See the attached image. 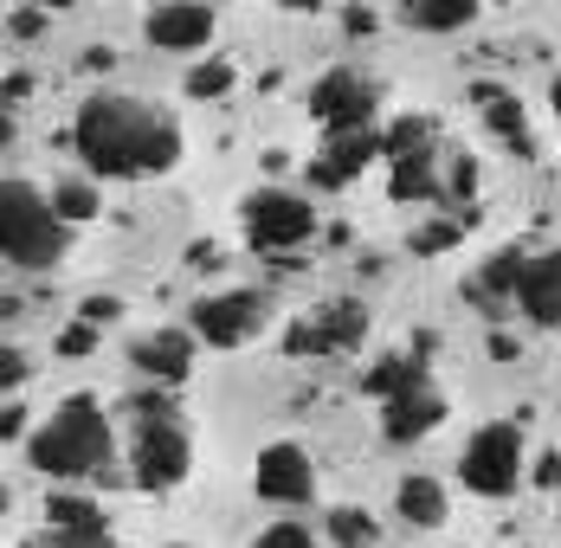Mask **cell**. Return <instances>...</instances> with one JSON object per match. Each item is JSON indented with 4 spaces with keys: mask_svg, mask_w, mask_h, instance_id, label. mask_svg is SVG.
<instances>
[{
    "mask_svg": "<svg viewBox=\"0 0 561 548\" xmlns=\"http://www.w3.org/2000/svg\"><path fill=\"white\" fill-rule=\"evenodd\" d=\"M71 142L84 168L104 181H142V174H169L181 162V123L123 91H98L91 104H78Z\"/></svg>",
    "mask_w": 561,
    "mask_h": 548,
    "instance_id": "6da1fadb",
    "label": "cell"
},
{
    "mask_svg": "<svg viewBox=\"0 0 561 548\" xmlns=\"http://www.w3.org/2000/svg\"><path fill=\"white\" fill-rule=\"evenodd\" d=\"M111 445L116 438H111L104 407H98L91 393H71L53 420L26 438V458H33V471H46V478H98V471L111 465Z\"/></svg>",
    "mask_w": 561,
    "mask_h": 548,
    "instance_id": "7a4b0ae2",
    "label": "cell"
},
{
    "mask_svg": "<svg viewBox=\"0 0 561 548\" xmlns=\"http://www.w3.org/2000/svg\"><path fill=\"white\" fill-rule=\"evenodd\" d=\"M65 219L53 214V201L33 187V181H0V259L7 265H26V272H46L65 259Z\"/></svg>",
    "mask_w": 561,
    "mask_h": 548,
    "instance_id": "3957f363",
    "label": "cell"
},
{
    "mask_svg": "<svg viewBox=\"0 0 561 548\" xmlns=\"http://www.w3.org/2000/svg\"><path fill=\"white\" fill-rule=\"evenodd\" d=\"M458 478H465V491H478V496H510L516 478H523V426L516 420L478 426L471 445H465V458H458Z\"/></svg>",
    "mask_w": 561,
    "mask_h": 548,
    "instance_id": "277c9868",
    "label": "cell"
},
{
    "mask_svg": "<svg viewBox=\"0 0 561 548\" xmlns=\"http://www.w3.org/2000/svg\"><path fill=\"white\" fill-rule=\"evenodd\" d=\"M375 104H381V91H375V78H362L355 65H336V71H323V78L310 84V116H317L330 136L375 129Z\"/></svg>",
    "mask_w": 561,
    "mask_h": 548,
    "instance_id": "5b68a950",
    "label": "cell"
},
{
    "mask_svg": "<svg viewBox=\"0 0 561 548\" xmlns=\"http://www.w3.org/2000/svg\"><path fill=\"white\" fill-rule=\"evenodd\" d=\"M317 232V207L304 201V194H290V187H259V194H245V239L259 246V252H290V246H304Z\"/></svg>",
    "mask_w": 561,
    "mask_h": 548,
    "instance_id": "8992f818",
    "label": "cell"
},
{
    "mask_svg": "<svg viewBox=\"0 0 561 548\" xmlns=\"http://www.w3.org/2000/svg\"><path fill=\"white\" fill-rule=\"evenodd\" d=\"M362 335H368V310L355 297H336V304H323V310H310L284 329V355H297V362L304 355H342V349H362Z\"/></svg>",
    "mask_w": 561,
    "mask_h": 548,
    "instance_id": "52a82bcc",
    "label": "cell"
},
{
    "mask_svg": "<svg viewBox=\"0 0 561 548\" xmlns=\"http://www.w3.org/2000/svg\"><path fill=\"white\" fill-rule=\"evenodd\" d=\"M129 478L142 484V491H174L187 471H194V438L181 433V420L169 426H136V452H129Z\"/></svg>",
    "mask_w": 561,
    "mask_h": 548,
    "instance_id": "ba28073f",
    "label": "cell"
},
{
    "mask_svg": "<svg viewBox=\"0 0 561 548\" xmlns=\"http://www.w3.org/2000/svg\"><path fill=\"white\" fill-rule=\"evenodd\" d=\"M259 329H265V297L259 290H214V297L194 304V329L187 335H201L207 349H239Z\"/></svg>",
    "mask_w": 561,
    "mask_h": 548,
    "instance_id": "9c48e42d",
    "label": "cell"
},
{
    "mask_svg": "<svg viewBox=\"0 0 561 548\" xmlns=\"http://www.w3.org/2000/svg\"><path fill=\"white\" fill-rule=\"evenodd\" d=\"M252 491L265 496V503H310L317 496V465H310V452L304 445H265L259 452V471H252Z\"/></svg>",
    "mask_w": 561,
    "mask_h": 548,
    "instance_id": "30bf717a",
    "label": "cell"
},
{
    "mask_svg": "<svg viewBox=\"0 0 561 548\" xmlns=\"http://www.w3.org/2000/svg\"><path fill=\"white\" fill-rule=\"evenodd\" d=\"M439 426H446V393L433 381H413V387H400L393 400H381V433L393 445H420V438L439 433Z\"/></svg>",
    "mask_w": 561,
    "mask_h": 548,
    "instance_id": "8fae6325",
    "label": "cell"
},
{
    "mask_svg": "<svg viewBox=\"0 0 561 548\" xmlns=\"http://www.w3.org/2000/svg\"><path fill=\"white\" fill-rule=\"evenodd\" d=\"M142 33H149V46H162V53H201V46L214 39V7H194V0L156 7V13L142 20Z\"/></svg>",
    "mask_w": 561,
    "mask_h": 548,
    "instance_id": "7c38bea8",
    "label": "cell"
},
{
    "mask_svg": "<svg viewBox=\"0 0 561 548\" xmlns=\"http://www.w3.org/2000/svg\"><path fill=\"white\" fill-rule=\"evenodd\" d=\"M46 523H53V548H98L111 543V523H104V503L78 491H58L46 503Z\"/></svg>",
    "mask_w": 561,
    "mask_h": 548,
    "instance_id": "4fadbf2b",
    "label": "cell"
},
{
    "mask_svg": "<svg viewBox=\"0 0 561 548\" xmlns=\"http://www.w3.org/2000/svg\"><path fill=\"white\" fill-rule=\"evenodd\" d=\"M129 362H136L156 387H181L194 375V335H187V329H156V335H142V342L129 349Z\"/></svg>",
    "mask_w": 561,
    "mask_h": 548,
    "instance_id": "5bb4252c",
    "label": "cell"
},
{
    "mask_svg": "<svg viewBox=\"0 0 561 548\" xmlns=\"http://www.w3.org/2000/svg\"><path fill=\"white\" fill-rule=\"evenodd\" d=\"M516 310H523L536 329L561 323V246L556 252H529V272H523V284H516Z\"/></svg>",
    "mask_w": 561,
    "mask_h": 548,
    "instance_id": "9a60e30c",
    "label": "cell"
},
{
    "mask_svg": "<svg viewBox=\"0 0 561 548\" xmlns=\"http://www.w3.org/2000/svg\"><path fill=\"white\" fill-rule=\"evenodd\" d=\"M381 156V136L375 129H355V136H330L323 156L310 162V187H348L362 168Z\"/></svg>",
    "mask_w": 561,
    "mask_h": 548,
    "instance_id": "2e32d148",
    "label": "cell"
},
{
    "mask_svg": "<svg viewBox=\"0 0 561 548\" xmlns=\"http://www.w3.org/2000/svg\"><path fill=\"white\" fill-rule=\"evenodd\" d=\"M471 98H478V110H484V123L504 136L516 156H536V136H529V123H523V104L510 98L504 84H471Z\"/></svg>",
    "mask_w": 561,
    "mask_h": 548,
    "instance_id": "e0dca14e",
    "label": "cell"
},
{
    "mask_svg": "<svg viewBox=\"0 0 561 548\" xmlns=\"http://www.w3.org/2000/svg\"><path fill=\"white\" fill-rule=\"evenodd\" d=\"M426 349H433V335H420V349H400V355H381L368 375H362V387L375 393V400H393L400 387L426 381Z\"/></svg>",
    "mask_w": 561,
    "mask_h": 548,
    "instance_id": "ac0fdd59",
    "label": "cell"
},
{
    "mask_svg": "<svg viewBox=\"0 0 561 548\" xmlns=\"http://www.w3.org/2000/svg\"><path fill=\"white\" fill-rule=\"evenodd\" d=\"M393 503H400V516H407L413 529H439V523H446V491H439V478H426V471L400 478Z\"/></svg>",
    "mask_w": 561,
    "mask_h": 548,
    "instance_id": "d6986e66",
    "label": "cell"
},
{
    "mask_svg": "<svg viewBox=\"0 0 561 548\" xmlns=\"http://www.w3.org/2000/svg\"><path fill=\"white\" fill-rule=\"evenodd\" d=\"M523 272H529V252H523V246H504V252H491L484 272L471 277V297H478V304H504V297H516Z\"/></svg>",
    "mask_w": 561,
    "mask_h": 548,
    "instance_id": "ffe728a7",
    "label": "cell"
},
{
    "mask_svg": "<svg viewBox=\"0 0 561 548\" xmlns=\"http://www.w3.org/2000/svg\"><path fill=\"white\" fill-rule=\"evenodd\" d=\"M439 149H420V156H400L393 162V201H439Z\"/></svg>",
    "mask_w": 561,
    "mask_h": 548,
    "instance_id": "44dd1931",
    "label": "cell"
},
{
    "mask_svg": "<svg viewBox=\"0 0 561 548\" xmlns=\"http://www.w3.org/2000/svg\"><path fill=\"white\" fill-rule=\"evenodd\" d=\"M478 20V0H407V26L420 33H458Z\"/></svg>",
    "mask_w": 561,
    "mask_h": 548,
    "instance_id": "7402d4cb",
    "label": "cell"
},
{
    "mask_svg": "<svg viewBox=\"0 0 561 548\" xmlns=\"http://www.w3.org/2000/svg\"><path fill=\"white\" fill-rule=\"evenodd\" d=\"M420 149H439V142H433V116H400L388 136H381V156H388V162L420 156Z\"/></svg>",
    "mask_w": 561,
    "mask_h": 548,
    "instance_id": "603a6c76",
    "label": "cell"
},
{
    "mask_svg": "<svg viewBox=\"0 0 561 548\" xmlns=\"http://www.w3.org/2000/svg\"><path fill=\"white\" fill-rule=\"evenodd\" d=\"M98 187H84V181H58L53 187V214L65 219V226H84V219H98Z\"/></svg>",
    "mask_w": 561,
    "mask_h": 548,
    "instance_id": "cb8c5ba5",
    "label": "cell"
},
{
    "mask_svg": "<svg viewBox=\"0 0 561 548\" xmlns=\"http://www.w3.org/2000/svg\"><path fill=\"white\" fill-rule=\"evenodd\" d=\"M239 84V71L226 65V58H201L194 71H187V98H201V104H214V98H226Z\"/></svg>",
    "mask_w": 561,
    "mask_h": 548,
    "instance_id": "d4e9b609",
    "label": "cell"
},
{
    "mask_svg": "<svg viewBox=\"0 0 561 548\" xmlns=\"http://www.w3.org/2000/svg\"><path fill=\"white\" fill-rule=\"evenodd\" d=\"M330 536H336V548H375L381 529H375L368 510H348V503H342V510H330Z\"/></svg>",
    "mask_w": 561,
    "mask_h": 548,
    "instance_id": "484cf974",
    "label": "cell"
},
{
    "mask_svg": "<svg viewBox=\"0 0 561 548\" xmlns=\"http://www.w3.org/2000/svg\"><path fill=\"white\" fill-rule=\"evenodd\" d=\"M458 239H465V219H433V226H420V232H413V252H420V259H433V252H451Z\"/></svg>",
    "mask_w": 561,
    "mask_h": 548,
    "instance_id": "4316f807",
    "label": "cell"
},
{
    "mask_svg": "<svg viewBox=\"0 0 561 548\" xmlns=\"http://www.w3.org/2000/svg\"><path fill=\"white\" fill-rule=\"evenodd\" d=\"M252 548H317V536H310L304 523H290V516H284V523H272V529H259V543H252Z\"/></svg>",
    "mask_w": 561,
    "mask_h": 548,
    "instance_id": "83f0119b",
    "label": "cell"
},
{
    "mask_svg": "<svg viewBox=\"0 0 561 548\" xmlns=\"http://www.w3.org/2000/svg\"><path fill=\"white\" fill-rule=\"evenodd\" d=\"M129 413H136V426H169L174 400H169V393H136V400H129Z\"/></svg>",
    "mask_w": 561,
    "mask_h": 548,
    "instance_id": "f1b7e54d",
    "label": "cell"
},
{
    "mask_svg": "<svg viewBox=\"0 0 561 548\" xmlns=\"http://www.w3.org/2000/svg\"><path fill=\"white\" fill-rule=\"evenodd\" d=\"M26 375H33V362L13 349V342H0V393H13V387H26Z\"/></svg>",
    "mask_w": 561,
    "mask_h": 548,
    "instance_id": "f546056e",
    "label": "cell"
},
{
    "mask_svg": "<svg viewBox=\"0 0 561 548\" xmlns=\"http://www.w3.org/2000/svg\"><path fill=\"white\" fill-rule=\"evenodd\" d=\"M439 187H446L451 201H471V194H478V162H471V156H458V162H451V174L439 181Z\"/></svg>",
    "mask_w": 561,
    "mask_h": 548,
    "instance_id": "4dcf8cb0",
    "label": "cell"
},
{
    "mask_svg": "<svg viewBox=\"0 0 561 548\" xmlns=\"http://www.w3.org/2000/svg\"><path fill=\"white\" fill-rule=\"evenodd\" d=\"M91 349H98V329H91V323L58 329V355H91Z\"/></svg>",
    "mask_w": 561,
    "mask_h": 548,
    "instance_id": "1f68e13d",
    "label": "cell"
},
{
    "mask_svg": "<svg viewBox=\"0 0 561 548\" xmlns=\"http://www.w3.org/2000/svg\"><path fill=\"white\" fill-rule=\"evenodd\" d=\"M536 484H542V491H561V452L536 458Z\"/></svg>",
    "mask_w": 561,
    "mask_h": 548,
    "instance_id": "d6a6232c",
    "label": "cell"
},
{
    "mask_svg": "<svg viewBox=\"0 0 561 548\" xmlns=\"http://www.w3.org/2000/svg\"><path fill=\"white\" fill-rule=\"evenodd\" d=\"M116 317V297H91V304H84V323L98 329V323H111Z\"/></svg>",
    "mask_w": 561,
    "mask_h": 548,
    "instance_id": "836d02e7",
    "label": "cell"
},
{
    "mask_svg": "<svg viewBox=\"0 0 561 548\" xmlns=\"http://www.w3.org/2000/svg\"><path fill=\"white\" fill-rule=\"evenodd\" d=\"M7 26H13V33H20V39H33V33H46V13H13V20H7Z\"/></svg>",
    "mask_w": 561,
    "mask_h": 548,
    "instance_id": "e575fe53",
    "label": "cell"
},
{
    "mask_svg": "<svg viewBox=\"0 0 561 548\" xmlns=\"http://www.w3.org/2000/svg\"><path fill=\"white\" fill-rule=\"evenodd\" d=\"M26 91H33V78H26V71H13V78H7V91H0V98H7V104H20V98H26Z\"/></svg>",
    "mask_w": 561,
    "mask_h": 548,
    "instance_id": "d590c367",
    "label": "cell"
},
{
    "mask_svg": "<svg viewBox=\"0 0 561 548\" xmlns=\"http://www.w3.org/2000/svg\"><path fill=\"white\" fill-rule=\"evenodd\" d=\"M7 142H13V116H0V149H7Z\"/></svg>",
    "mask_w": 561,
    "mask_h": 548,
    "instance_id": "8d00e7d4",
    "label": "cell"
},
{
    "mask_svg": "<svg viewBox=\"0 0 561 548\" xmlns=\"http://www.w3.org/2000/svg\"><path fill=\"white\" fill-rule=\"evenodd\" d=\"M549 104H556V116H561V78H556V91H549Z\"/></svg>",
    "mask_w": 561,
    "mask_h": 548,
    "instance_id": "74e56055",
    "label": "cell"
},
{
    "mask_svg": "<svg viewBox=\"0 0 561 548\" xmlns=\"http://www.w3.org/2000/svg\"><path fill=\"white\" fill-rule=\"evenodd\" d=\"M98 548H116V543H98Z\"/></svg>",
    "mask_w": 561,
    "mask_h": 548,
    "instance_id": "f35d334b",
    "label": "cell"
}]
</instances>
